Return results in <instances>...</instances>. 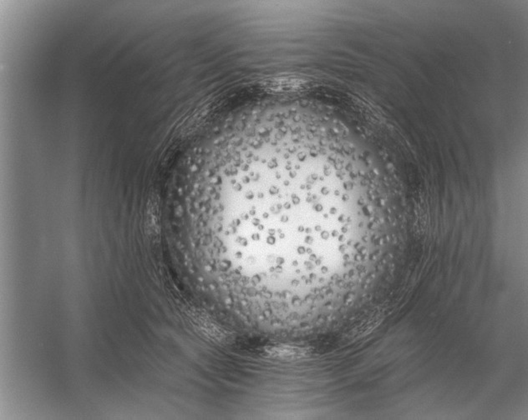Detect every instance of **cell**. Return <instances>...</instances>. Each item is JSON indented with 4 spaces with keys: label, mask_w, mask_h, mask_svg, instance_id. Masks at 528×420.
I'll return each mask as SVG.
<instances>
[{
    "label": "cell",
    "mask_w": 528,
    "mask_h": 420,
    "mask_svg": "<svg viewBox=\"0 0 528 420\" xmlns=\"http://www.w3.org/2000/svg\"><path fill=\"white\" fill-rule=\"evenodd\" d=\"M145 225L149 233L159 232L160 208L158 199L156 195H151L147 203L146 211H145Z\"/></svg>",
    "instance_id": "3957f363"
},
{
    "label": "cell",
    "mask_w": 528,
    "mask_h": 420,
    "mask_svg": "<svg viewBox=\"0 0 528 420\" xmlns=\"http://www.w3.org/2000/svg\"><path fill=\"white\" fill-rule=\"evenodd\" d=\"M191 318L194 328L210 342L218 345H228L233 342V333L221 327L205 312L195 311Z\"/></svg>",
    "instance_id": "6da1fadb"
},
{
    "label": "cell",
    "mask_w": 528,
    "mask_h": 420,
    "mask_svg": "<svg viewBox=\"0 0 528 420\" xmlns=\"http://www.w3.org/2000/svg\"><path fill=\"white\" fill-rule=\"evenodd\" d=\"M303 85L302 80L292 78H275L265 83L266 87L275 91H288V90L298 89Z\"/></svg>",
    "instance_id": "277c9868"
},
{
    "label": "cell",
    "mask_w": 528,
    "mask_h": 420,
    "mask_svg": "<svg viewBox=\"0 0 528 420\" xmlns=\"http://www.w3.org/2000/svg\"><path fill=\"white\" fill-rule=\"evenodd\" d=\"M313 349L286 344L266 345L262 351L264 358L279 361H296L310 358Z\"/></svg>",
    "instance_id": "7a4b0ae2"
}]
</instances>
